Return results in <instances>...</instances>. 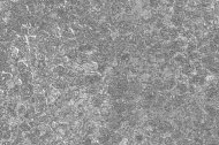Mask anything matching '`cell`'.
<instances>
[{
    "mask_svg": "<svg viewBox=\"0 0 219 145\" xmlns=\"http://www.w3.org/2000/svg\"><path fill=\"white\" fill-rule=\"evenodd\" d=\"M20 129L24 132V134H27V132H30L31 130H33V128L30 127V124H29V122L27 121V120H24V121H22L21 123H20Z\"/></svg>",
    "mask_w": 219,
    "mask_h": 145,
    "instance_id": "cell-2",
    "label": "cell"
},
{
    "mask_svg": "<svg viewBox=\"0 0 219 145\" xmlns=\"http://www.w3.org/2000/svg\"><path fill=\"white\" fill-rule=\"evenodd\" d=\"M12 78H13V75L9 73H3L1 74V83H6Z\"/></svg>",
    "mask_w": 219,
    "mask_h": 145,
    "instance_id": "cell-4",
    "label": "cell"
},
{
    "mask_svg": "<svg viewBox=\"0 0 219 145\" xmlns=\"http://www.w3.org/2000/svg\"><path fill=\"white\" fill-rule=\"evenodd\" d=\"M53 72L56 73V74H58L59 75V77H65L67 74H68V69L65 67V66H57V67H54V69H53Z\"/></svg>",
    "mask_w": 219,
    "mask_h": 145,
    "instance_id": "cell-1",
    "label": "cell"
},
{
    "mask_svg": "<svg viewBox=\"0 0 219 145\" xmlns=\"http://www.w3.org/2000/svg\"><path fill=\"white\" fill-rule=\"evenodd\" d=\"M1 140H12V130L1 131Z\"/></svg>",
    "mask_w": 219,
    "mask_h": 145,
    "instance_id": "cell-3",
    "label": "cell"
}]
</instances>
